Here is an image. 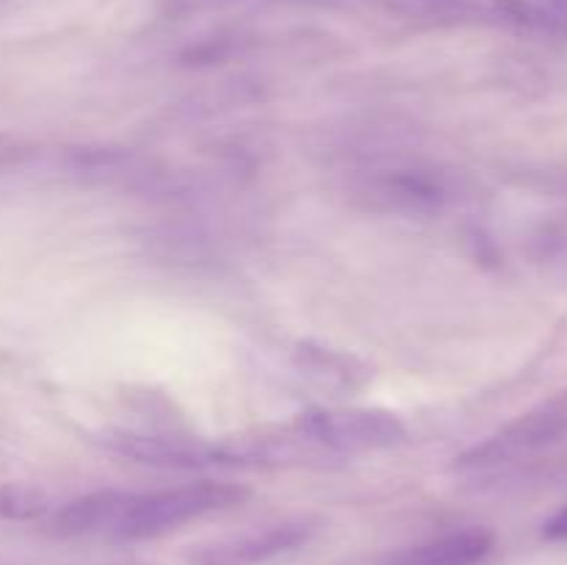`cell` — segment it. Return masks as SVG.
I'll return each mask as SVG.
<instances>
[{
  "label": "cell",
  "mask_w": 567,
  "mask_h": 565,
  "mask_svg": "<svg viewBox=\"0 0 567 565\" xmlns=\"http://www.w3.org/2000/svg\"><path fill=\"white\" fill-rule=\"evenodd\" d=\"M53 502L50 493L28 482H9L0 485V518L9 521H33L50 513Z\"/></svg>",
  "instance_id": "7c38bea8"
},
{
  "label": "cell",
  "mask_w": 567,
  "mask_h": 565,
  "mask_svg": "<svg viewBox=\"0 0 567 565\" xmlns=\"http://www.w3.org/2000/svg\"><path fill=\"white\" fill-rule=\"evenodd\" d=\"M435 3H443V0H435Z\"/></svg>",
  "instance_id": "9a60e30c"
},
{
  "label": "cell",
  "mask_w": 567,
  "mask_h": 565,
  "mask_svg": "<svg viewBox=\"0 0 567 565\" xmlns=\"http://www.w3.org/2000/svg\"><path fill=\"white\" fill-rule=\"evenodd\" d=\"M293 366L313 386L338 393L360 391L371 380L369 363H363L358 355L324 347L319 341H299L293 349Z\"/></svg>",
  "instance_id": "52a82bcc"
},
{
  "label": "cell",
  "mask_w": 567,
  "mask_h": 565,
  "mask_svg": "<svg viewBox=\"0 0 567 565\" xmlns=\"http://www.w3.org/2000/svg\"><path fill=\"white\" fill-rule=\"evenodd\" d=\"M526 253L543 269L567 275V210L546 214L526 236Z\"/></svg>",
  "instance_id": "30bf717a"
},
{
  "label": "cell",
  "mask_w": 567,
  "mask_h": 565,
  "mask_svg": "<svg viewBox=\"0 0 567 565\" xmlns=\"http://www.w3.org/2000/svg\"><path fill=\"white\" fill-rule=\"evenodd\" d=\"M109 452L131 458L136 463L155 465V469H214L221 465L219 441H199V438L155 435V432L133 430H105L100 435Z\"/></svg>",
  "instance_id": "8992f818"
},
{
  "label": "cell",
  "mask_w": 567,
  "mask_h": 565,
  "mask_svg": "<svg viewBox=\"0 0 567 565\" xmlns=\"http://www.w3.org/2000/svg\"><path fill=\"white\" fill-rule=\"evenodd\" d=\"M352 197L377 214L437 216L463 197V181L441 164L393 161L360 172L352 183Z\"/></svg>",
  "instance_id": "6da1fadb"
},
{
  "label": "cell",
  "mask_w": 567,
  "mask_h": 565,
  "mask_svg": "<svg viewBox=\"0 0 567 565\" xmlns=\"http://www.w3.org/2000/svg\"><path fill=\"white\" fill-rule=\"evenodd\" d=\"M493 11H496L498 20L518 28V31L548 39H567V28L563 25V20L557 14H551L546 6L529 3V0H496Z\"/></svg>",
  "instance_id": "8fae6325"
},
{
  "label": "cell",
  "mask_w": 567,
  "mask_h": 565,
  "mask_svg": "<svg viewBox=\"0 0 567 565\" xmlns=\"http://www.w3.org/2000/svg\"><path fill=\"white\" fill-rule=\"evenodd\" d=\"M0 3H3V0H0Z\"/></svg>",
  "instance_id": "2e32d148"
},
{
  "label": "cell",
  "mask_w": 567,
  "mask_h": 565,
  "mask_svg": "<svg viewBox=\"0 0 567 565\" xmlns=\"http://www.w3.org/2000/svg\"><path fill=\"white\" fill-rule=\"evenodd\" d=\"M293 427L336 458L377 452L408 441V424L382 408H310L297 415Z\"/></svg>",
  "instance_id": "277c9868"
},
{
  "label": "cell",
  "mask_w": 567,
  "mask_h": 565,
  "mask_svg": "<svg viewBox=\"0 0 567 565\" xmlns=\"http://www.w3.org/2000/svg\"><path fill=\"white\" fill-rule=\"evenodd\" d=\"M133 493L127 491H97L89 496L75 499L64 504L59 513L50 518L48 532L55 537H78L94 535V532H111L114 535L116 524L125 515Z\"/></svg>",
  "instance_id": "9c48e42d"
},
{
  "label": "cell",
  "mask_w": 567,
  "mask_h": 565,
  "mask_svg": "<svg viewBox=\"0 0 567 565\" xmlns=\"http://www.w3.org/2000/svg\"><path fill=\"white\" fill-rule=\"evenodd\" d=\"M321 530V518L316 515H293V518L275 521L258 530L238 532V535L219 537L192 548L188 565H260L280 554H291L308 546Z\"/></svg>",
  "instance_id": "5b68a950"
},
{
  "label": "cell",
  "mask_w": 567,
  "mask_h": 565,
  "mask_svg": "<svg viewBox=\"0 0 567 565\" xmlns=\"http://www.w3.org/2000/svg\"><path fill=\"white\" fill-rule=\"evenodd\" d=\"M543 537L554 543H567V507L557 510V513L543 524Z\"/></svg>",
  "instance_id": "4fadbf2b"
},
{
  "label": "cell",
  "mask_w": 567,
  "mask_h": 565,
  "mask_svg": "<svg viewBox=\"0 0 567 565\" xmlns=\"http://www.w3.org/2000/svg\"><path fill=\"white\" fill-rule=\"evenodd\" d=\"M249 499V487L238 482L199 480L158 493H133L114 535L122 541H150L208 513L236 507Z\"/></svg>",
  "instance_id": "7a4b0ae2"
},
{
  "label": "cell",
  "mask_w": 567,
  "mask_h": 565,
  "mask_svg": "<svg viewBox=\"0 0 567 565\" xmlns=\"http://www.w3.org/2000/svg\"><path fill=\"white\" fill-rule=\"evenodd\" d=\"M496 548V535L485 526L449 532L419 546L391 554L382 565H480Z\"/></svg>",
  "instance_id": "ba28073f"
},
{
  "label": "cell",
  "mask_w": 567,
  "mask_h": 565,
  "mask_svg": "<svg viewBox=\"0 0 567 565\" xmlns=\"http://www.w3.org/2000/svg\"><path fill=\"white\" fill-rule=\"evenodd\" d=\"M567 435V388L554 397L543 399L532 410L520 413L518 419L504 424L502 430L487 435L468 452L454 460V469L460 471H487L502 469V465L518 463L551 443L563 441Z\"/></svg>",
  "instance_id": "3957f363"
},
{
  "label": "cell",
  "mask_w": 567,
  "mask_h": 565,
  "mask_svg": "<svg viewBox=\"0 0 567 565\" xmlns=\"http://www.w3.org/2000/svg\"><path fill=\"white\" fill-rule=\"evenodd\" d=\"M543 6H546L551 14H557L559 20H563V25L567 28V0H543Z\"/></svg>",
  "instance_id": "5bb4252c"
}]
</instances>
